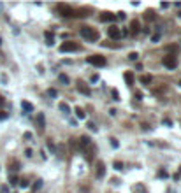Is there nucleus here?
I'll use <instances>...</instances> for the list:
<instances>
[{
  "label": "nucleus",
  "instance_id": "f257e3e1",
  "mask_svg": "<svg viewBox=\"0 0 181 193\" xmlns=\"http://www.w3.org/2000/svg\"><path fill=\"white\" fill-rule=\"evenodd\" d=\"M79 32H81L83 37L88 39V40H92V42H93V40H99V32H97L95 28H92V26H83Z\"/></svg>",
  "mask_w": 181,
  "mask_h": 193
},
{
  "label": "nucleus",
  "instance_id": "f03ea898",
  "mask_svg": "<svg viewBox=\"0 0 181 193\" xmlns=\"http://www.w3.org/2000/svg\"><path fill=\"white\" fill-rule=\"evenodd\" d=\"M79 49V44L74 42V40H67L60 46V51L62 53H72V51H78Z\"/></svg>",
  "mask_w": 181,
  "mask_h": 193
},
{
  "label": "nucleus",
  "instance_id": "7ed1b4c3",
  "mask_svg": "<svg viewBox=\"0 0 181 193\" xmlns=\"http://www.w3.org/2000/svg\"><path fill=\"white\" fill-rule=\"evenodd\" d=\"M86 61L92 63V65H95V67H104L106 65V58L102 56V55H90V56L86 58Z\"/></svg>",
  "mask_w": 181,
  "mask_h": 193
},
{
  "label": "nucleus",
  "instance_id": "20e7f679",
  "mask_svg": "<svg viewBox=\"0 0 181 193\" xmlns=\"http://www.w3.org/2000/svg\"><path fill=\"white\" fill-rule=\"evenodd\" d=\"M163 65L167 67V69H176L178 67V58L176 55H167V56H163Z\"/></svg>",
  "mask_w": 181,
  "mask_h": 193
},
{
  "label": "nucleus",
  "instance_id": "39448f33",
  "mask_svg": "<svg viewBox=\"0 0 181 193\" xmlns=\"http://www.w3.org/2000/svg\"><path fill=\"white\" fill-rule=\"evenodd\" d=\"M58 12H60V16H65V18L76 16V11H74L72 7H69V5H63V4H60V5H58Z\"/></svg>",
  "mask_w": 181,
  "mask_h": 193
},
{
  "label": "nucleus",
  "instance_id": "423d86ee",
  "mask_svg": "<svg viewBox=\"0 0 181 193\" xmlns=\"http://www.w3.org/2000/svg\"><path fill=\"white\" fill-rule=\"evenodd\" d=\"M107 35H109L111 39H114V40H116V39L121 37V30L118 28V26H109V28H107Z\"/></svg>",
  "mask_w": 181,
  "mask_h": 193
},
{
  "label": "nucleus",
  "instance_id": "0eeeda50",
  "mask_svg": "<svg viewBox=\"0 0 181 193\" xmlns=\"http://www.w3.org/2000/svg\"><path fill=\"white\" fill-rule=\"evenodd\" d=\"M104 174H106V165H104V162H99V163H97V177L102 179Z\"/></svg>",
  "mask_w": 181,
  "mask_h": 193
},
{
  "label": "nucleus",
  "instance_id": "6e6552de",
  "mask_svg": "<svg viewBox=\"0 0 181 193\" xmlns=\"http://www.w3.org/2000/svg\"><path fill=\"white\" fill-rule=\"evenodd\" d=\"M78 90H79L83 95H90V88H88L83 81H79V83H78Z\"/></svg>",
  "mask_w": 181,
  "mask_h": 193
},
{
  "label": "nucleus",
  "instance_id": "1a4fd4ad",
  "mask_svg": "<svg viewBox=\"0 0 181 193\" xmlns=\"http://www.w3.org/2000/svg\"><path fill=\"white\" fill-rule=\"evenodd\" d=\"M114 14H111V12H100V21H114Z\"/></svg>",
  "mask_w": 181,
  "mask_h": 193
},
{
  "label": "nucleus",
  "instance_id": "9d476101",
  "mask_svg": "<svg viewBox=\"0 0 181 193\" xmlns=\"http://www.w3.org/2000/svg\"><path fill=\"white\" fill-rule=\"evenodd\" d=\"M90 146V137L88 135H83L79 140V148H88Z\"/></svg>",
  "mask_w": 181,
  "mask_h": 193
},
{
  "label": "nucleus",
  "instance_id": "9b49d317",
  "mask_svg": "<svg viewBox=\"0 0 181 193\" xmlns=\"http://www.w3.org/2000/svg\"><path fill=\"white\" fill-rule=\"evenodd\" d=\"M125 81H127L128 86H132L134 84V74L132 72H125Z\"/></svg>",
  "mask_w": 181,
  "mask_h": 193
},
{
  "label": "nucleus",
  "instance_id": "f8f14e48",
  "mask_svg": "<svg viewBox=\"0 0 181 193\" xmlns=\"http://www.w3.org/2000/svg\"><path fill=\"white\" fill-rule=\"evenodd\" d=\"M130 30H132V34H137V32H139V21H137V19H134V21L130 23Z\"/></svg>",
  "mask_w": 181,
  "mask_h": 193
},
{
  "label": "nucleus",
  "instance_id": "ddd939ff",
  "mask_svg": "<svg viewBox=\"0 0 181 193\" xmlns=\"http://www.w3.org/2000/svg\"><path fill=\"white\" fill-rule=\"evenodd\" d=\"M37 123H39V128H40V130H44L46 123H44V114H42V113H39V114H37Z\"/></svg>",
  "mask_w": 181,
  "mask_h": 193
},
{
  "label": "nucleus",
  "instance_id": "4468645a",
  "mask_svg": "<svg viewBox=\"0 0 181 193\" xmlns=\"http://www.w3.org/2000/svg\"><path fill=\"white\" fill-rule=\"evenodd\" d=\"M21 107H23L26 113H32V111H34V105H32L30 102H21Z\"/></svg>",
  "mask_w": 181,
  "mask_h": 193
},
{
  "label": "nucleus",
  "instance_id": "2eb2a0df",
  "mask_svg": "<svg viewBox=\"0 0 181 193\" xmlns=\"http://www.w3.org/2000/svg\"><path fill=\"white\" fill-rule=\"evenodd\" d=\"M155 18H157L155 11H146V12H144V19H148V21H149V19H155Z\"/></svg>",
  "mask_w": 181,
  "mask_h": 193
},
{
  "label": "nucleus",
  "instance_id": "dca6fc26",
  "mask_svg": "<svg viewBox=\"0 0 181 193\" xmlns=\"http://www.w3.org/2000/svg\"><path fill=\"white\" fill-rule=\"evenodd\" d=\"M74 113H76V116H78V118H79V119H84V111H83V109H81V107H76V109H74Z\"/></svg>",
  "mask_w": 181,
  "mask_h": 193
},
{
  "label": "nucleus",
  "instance_id": "f3484780",
  "mask_svg": "<svg viewBox=\"0 0 181 193\" xmlns=\"http://www.w3.org/2000/svg\"><path fill=\"white\" fill-rule=\"evenodd\" d=\"M60 111H62V113H65V114H69V113H70V107H69L65 102H62V104H60Z\"/></svg>",
  "mask_w": 181,
  "mask_h": 193
},
{
  "label": "nucleus",
  "instance_id": "a211bd4d",
  "mask_svg": "<svg viewBox=\"0 0 181 193\" xmlns=\"http://www.w3.org/2000/svg\"><path fill=\"white\" fill-rule=\"evenodd\" d=\"M142 84H151V76H141Z\"/></svg>",
  "mask_w": 181,
  "mask_h": 193
},
{
  "label": "nucleus",
  "instance_id": "6ab92c4d",
  "mask_svg": "<svg viewBox=\"0 0 181 193\" xmlns=\"http://www.w3.org/2000/svg\"><path fill=\"white\" fill-rule=\"evenodd\" d=\"M44 35H46V40H48L46 44H49V46H51V44H53V34H51V32H46Z\"/></svg>",
  "mask_w": 181,
  "mask_h": 193
},
{
  "label": "nucleus",
  "instance_id": "aec40b11",
  "mask_svg": "<svg viewBox=\"0 0 181 193\" xmlns=\"http://www.w3.org/2000/svg\"><path fill=\"white\" fill-rule=\"evenodd\" d=\"M137 58H139V55H137V53H136V51H132V53H130V55H128V60H132V61H136V60H137Z\"/></svg>",
  "mask_w": 181,
  "mask_h": 193
},
{
  "label": "nucleus",
  "instance_id": "412c9836",
  "mask_svg": "<svg viewBox=\"0 0 181 193\" xmlns=\"http://www.w3.org/2000/svg\"><path fill=\"white\" fill-rule=\"evenodd\" d=\"M58 79H60L62 83H65V84H69V77L65 76V74H60V76H58Z\"/></svg>",
  "mask_w": 181,
  "mask_h": 193
},
{
  "label": "nucleus",
  "instance_id": "4be33fe9",
  "mask_svg": "<svg viewBox=\"0 0 181 193\" xmlns=\"http://www.w3.org/2000/svg\"><path fill=\"white\" fill-rule=\"evenodd\" d=\"M48 95H49V96H56V90H55V88H49V90H48Z\"/></svg>",
  "mask_w": 181,
  "mask_h": 193
},
{
  "label": "nucleus",
  "instance_id": "5701e85b",
  "mask_svg": "<svg viewBox=\"0 0 181 193\" xmlns=\"http://www.w3.org/2000/svg\"><path fill=\"white\" fill-rule=\"evenodd\" d=\"M114 169H116V170H121V169H123V163H120V162H114Z\"/></svg>",
  "mask_w": 181,
  "mask_h": 193
},
{
  "label": "nucleus",
  "instance_id": "b1692460",
  "mask_svg": "<svg viewBox=\"0 0 181 193\" xmlns=\"http://www.w3.org/2000/svg\"><path fill=\"white\" fill-rule=\"evenodd\" d=\"M40 186H42V181L39 179V181H35V184H34V190H39Z\"/></svg>",
  "mask_w": 181,
  "mask_h": 193
},
{
  "label": "nucleus",
  "instance_id": "393cba45",
  "mask_svg": "<svg viewBox=\"0 0 181 193\" xmlns=\"http://www.w3.org/2000/svg\"><path fill=\"white\" fill-rule=\"evenodd\" d=\"M20 184L23 186V188H26V186H28V181H26V179H21V181H20Z\"/></svg>",
  "mask_w": 181,
  "mask_h": 193
},
{
  "label": "nucleus",
  "instance_id": "a878e982",
  "mask_svg": "<svg viewBox=\"0 0 181 193\" xmlns=\"http://www.w3.org/2000/svg\"><path fill=\"white\" fill-rule=\"evenodd\" d=\"M86 126H88V128H90V130H93V132H95V130H97V126H95V125H93V123H88V125H86Z\"/></svg>",
  "mask_w": 181,
  "mask_h": 193
},
{
  "label": "nucleus",
  "instance_id": "bb28decb",
  "mask_svg": "<svg viewBox=\"0 0 181 193\" xmlns=\"http://www.w3.org/2000/svg\"><path fill=\"white\" fill-rule=\"evenodd\" d=\"M111 146H113V148H118V140H116V139H111Z\"/></svg>",
  "mask_w": 181,
  "mask_h": 193
},
{
  "label": "nucleus",
  "instance_id": "cd10ccee",
  "mask_svg": "<svg viewBox=\"0 0 181 193\" xmlns=\"http://www.w3.org/2000/svg\"><path fill=\"white\" fill-rule=\"evenodd\" d=\"M167 175H169V174L165 172V170H160V172H158V177H167Z\"/></svg>",
  "mask_w": 181,
  "mask_h": 193
},
{
  "label": "nucleus",
  "instance_id": "c85d7f7f",
  "mask_svg": "<svg viewBox=\"0 0 181 193\" xmlns=\"http://www.w3.org/2000/svg\"><path fill=\"white\" fill-rule=\"evenodd\" d=\"M16 183H18V177H16V175H12V177H11V184H16Z\"/></svg>",
  "mask_w": 181,
  "mask_h": 193
},
{
  "label": "nucleus",
  "instance_id": "c756f323",
  "mask_svg": "<svg viewBox=\"0 0 181 193\" xmlns=\"http://www.w3.org/2000/svg\"><path fill=\"white\" fill-rule=\"evenodd\" d=\"M113 96H114V100H120V98H118V91H116V90H113Z\"/></svg>",
  "mask_w": 181,
  "mask_h": 193
},
{
  "label": "nucleus",
  "instance_id": "7c9ffc66",
  "mask_svg": "<svg viewBox=\"0 0 181 193\" xmlns=\"http://www.w3.org/2000/svg\"><path fill=\"white\" fill-rule=\"evenodd\" d=\"M25 154H26V156L30 158V156H32V149H26V151H25Z\"/></svg>",
  "mask_w": 181,
  "mask_h": 193
},
{
  "label": "nucleus",
  "instance_id": "2f4dec72",
  "mask_svg": "<svg viewBox=\"0 0 181 193\" xmlns=\"http://www.w3.org/2000/svg\"><path fill=\"white\" fill-rule=\"evenodd\" d=\"M4 102H5V100H4V96H0V107L4 105Z\"/></svg>",
  "mask_w": 181,
  "mask_h": 193
},
{
  "label": "nucleus",
  "instance_id": "473e14b6",
  "mask_svg": "<svg viewBox=\"0 0 181 193\" xmlns=\"http://www.w3.org/2000/svg\"><path fill=\"white\" fill-rule=\"evenodd\" d=\"M0 44H2V39H0Z\"/></svg>",
  "mask_w": 181,
  "mask_h": 193
},
{
  "label": "nucleus",
  "instance_id": "72a5a7b5",
  "mask_svg": "<svg viewBox=\"0 0 181 193\" xmlns=\"http://www.w3.org/2000/svg\"><path fill=\"white\" fill-rule=\"evenodd\" d=\"M180 84H181V83H180Z\"/></svg>",
  "mask_w": 181,
  "mask_h": 193
}]
</instances>
